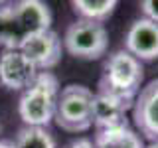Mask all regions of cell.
<instances>
[{
	"label": "cell",
	"instance_id": "18",
	"mask_svg": "<svg viewBox=\"0 0 158 148\" xmlns=\"http://www.w3.org/2000/svg\"><path fill=\"white\" fill-rule=\"evenodd\" d=\"M144 148H158V140H152L148 146H144Z\"/></svg>",
	"mask_w": 158,
	"mask_h": 148
},
{
	"label": "cell",
	"instance_id": "14",
	"mask_svg": "<svg viewBox=\"0 0 158 148\" xmlns=\"http://www.w3.org/2000/svg\"><path fill=\"white\" fill-rule=\"evenodd\" d=\"M12 144L14 148H56V140L42 126H24Z\"/></svg>",
	"mask_w": 158,
	"mask_h": 148
},
{
	"label": "cell",
	"instance_id": "1",
	"mask_svg": "<svg viewBox=\"0 0 158 148\" xmlns=\"http://www.w3.org/2000/svg\"><path fill=\"white\" fill-rule=\"evenodd\" d=\"M57 95H59L57 77L52 71H38L32 85L22 91V97L18 103V113L24 125L46 128L56 117Z\"/></svg>",
	"mask_w": 158,
	"mask_h": 148
},
{
	"label": "cell",
	"instance_id": "16",
	"mask_svg": "<svg viewBox=\"0 0 158 148\" xmlns=\"http://www.w3.org/2000/svg\"><path fill=\"white\" fill-rule=\"evenodd\" d=\"M67 148H95V144H93L91 138H77V140H73Z\"/></svg>",
	"mask_w": 158,
	"mask_h": 148
},
{
	"label": "cell",
	"instance_id": "7",
	"mask_svg": "<svg viewBox=\"0 0 158 148\" xmlns=\"http://www.w3.org/2000/svg\"><path fill=\"white\" fill-rule=\"evenodd\" d=\"M38 75L34 63L20 49H4L0 56V85L10 91H24Z\"/></svg>",
	"mask_w": 158,
	"mask_h": 148
},
{
	"label": "cell",
	"instance_id": "5",
	"mask_svg": "<svg viewBox=\"0 0 158 148\" xmlns=\"http://www.w3.org/2000/svg\"><path fill=\"white\" fill-rule=\"evenodd\" d=\"M20 51L34 63L38 71H49L61 59L63 43L53 30H46V32L26 38L24 43L20 46Z\"/></svg>",
	"mask_w": 158,
	"mask_h": 148
},
{
	"label": "cell",
	"instance_id": "13",
	"mask_svg": "<svg viewBox=\"0 0 158 148\" xmlns=\"http://www.w3.org/2000/svg\"><path fill=\"white\" fill-rule=\"evenodd\" d=\"M71 6H73V12L77 16H81V20L103 24L115 12L118 4L115 0H73Z\"/></svg>",
	"mask_w": 158,
	"mask_h": 148
},
{
	"label": "cell",
	"instance_id": "2",
	"mask_svg": "<svg viewBox=\"0 0 158 148\" xmlns=\"http://www.w3.org/2000/svg\"><path fill=\"white\" fill-rule=\"evenodd\" d=\"M142 79H144L142 63L125 49H117L103 63L99 91L125 101H135V97L140 91Z\"/></svg>",
	"mask_w": 158,
	"mask_h": 148
},
{
	"label": "cell",
	"instance_id": "3",
	"mask_svg": "<svg viewBox=\"0 0 158 148\" xmlns=\"http://www.w3.org/2000/svg\"><path fill=\"white\" fill-rule=\"evenodd\" d=\"M91 103H93L91 89L85 85H77V83H69L57 95L53 121L57 122L59 128L67 132H85L93 126Z\"/></svg>",
	"mask_w": 158,
	"mask_h": 148
},
{
	"label": "cell",
	"instance_id": "9",
	"mask_svg": "<svg viewBox=\"0 0 158 148\" xmlns=\"http://www.w3.org/2000/svg\"><path fill=\"white\" fill-rule=\"evenodd\" d=\"M128 111H132V101H125V99H118L115 95L101 93V91H97L93 95L91 118H93V125L99 130L128 125V121H127Z\"/></svg>",
	"mask_w": 158,
	"mask_h": 148
},
{
	"label": "cell",
	"instance_id": "8",
	"mask_svg": "<svg viewBox=\"0 0 158 148\" xmlns=\"http://www.w3.org/2000/svg\"><path fill=\"white\" fill-rule=\"evenodd\" d=\"M125 51L138 61L158 59V24L146 18H138L131 24L125 36Z\"/></svg>",
	"mask_w": 158,
	"mask_h": 148
},
{
	"label": "cell",
	"instance_id": "12",
	"mask_svg": "<svg viewBox=\"0 0 158 148\" xmlns=\"http://www.w3.org/2000/svg\"><path fill=\"white\" fill-rule=\"evenodd\" d=\"M24 43V34L14 18L12 4L0 6V46L4 49H20Z\"/></svg>",
	"mask_w": 158,
	"mask_h": 148
},
{
	"label": "cell",
	"instance_id": "17",
	"mask_svg": "<svg viewBox=\"0 0 158 148\" xmlns=\"http://www.w3.org/2000/svg\"><path fill=\"white\" fill-rule=\"evenodd\" d=\"M0 148H14V144L8 140H0Z\"/></svg>",
	"mask_w": 158,
	"mask_h": 148
},
{
	"label": "cell",
	"instance_id": "11",
	"mask_svg": "<svg viewBox=\"0 0 158 148\" xmlns=\"http://www.w3.org/2000/svg\"><path fill=\"white\" fill-rule=\"evenodd\" d=\"M93 144L95 148H144L142 136L131 125L99 130Z\"/></svg>",
	"mask_w": 158,
	"mask_h": 148
},
{
	"label": "cell",
	"instance_id": "10",
	"mask_svg": "<svg viewBox=\"0 0 158 148\" xmlns=\"http://www.w3.org/2000/svg\"><path fill=\"white\" fill-rule=\"evenodd\" d=\"M12 10L24 34V39L34 34L52 30V12H49L48 4L40 2V0H22V2L12 4Z\"/></svg>",
	"mask_w": 158,
	"mask_h": 148
},
{
	"label": "cell",
	"instance_id": "4",
	"mask_svg": "<svg viewBox=\"0 0 158 148\" xmlns=\"http://www.w3.org/2000/svg\"><path fill=\"white\" fill-rule=\"evenodd\" d=\"M61 43L69 56L93 61V59H99L107 53L109 34L107 28L99 22L77 20V22L67 26Z\"/></svg>",
	"mask_w": 158,
	"mask_h": 148
},
{
	"label": "cell",
	"instance_id": "6",
	"mask_svg": "<svg viewBox=\"0 0 158 148\" xmlns=\"http://www.w3.org/2000/svg\"><path fill=\"white\" fill-rule=\"evenodd\" d=\"M132 122L136 132L148 140H158V77L148 81L132 101Z\"/></svg>",
	"mask_w": 158,
	"mask_h": 148
},
{
	"label": "cell",
	"instance_id": "15",
	"mask_svg": "<svg viewBox=\"0 0 158 148\" xmlns=\"http://www.w3.org/2000/svg\"><path fill=\"white\" fill-rule=\"evenodd\" d=\"M140 12H142V18L158 24V0H144V2H140Z\"/></svg>",
	"mask_w": 158,
	"mask_h": 148
}]
</instances>
